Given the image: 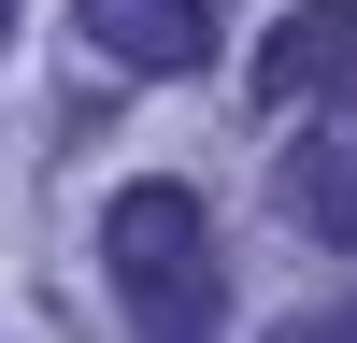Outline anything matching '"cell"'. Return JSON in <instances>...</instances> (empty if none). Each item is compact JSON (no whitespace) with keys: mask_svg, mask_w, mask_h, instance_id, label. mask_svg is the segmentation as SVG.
<instances>
[{"mask_svg":"<svg viewBox=\"0 0 357 343\" xmlns=\"http://www.w3.org/2000/svg\"><path fill=\"white\" fill-rule=\"evenodd\" d=\"M100 272H114V314L143 343H215L229 314V272H215V215L186 186H114L100 200Z\"/></svg>","mask_w":357,"mask_h":343,"instance_id":"obj_1","label":"cell"},{"mask_svg":"<svg viewBox=\"0 0 357 343\" xmlns=\"http://www.w3.org/2000/svg\"><path fill=\"white\" fill-rule=\"evenodd\" d=\"M257 72V100H286V114H357V0H301V15H272V43L243 57Z\"/></svg>","mask_w":357,"mask_h":343,"instance_id":"obj_2","label":"cell"},{"mask_svg":"<svg viewBox=\"0 0 357 343\" xmlns=\"http://www.w3.org/2000/svg\"><path fill=\"white\" fill-rule=\"evenodd\" d=\"M72 15H86V43H100L114 72H143V86H172V72L215 57V0H72Z\"/></svg>","mask_w":357,"mask_h":343,"instance_id":"obj_3","label":"cell"},{"mask_svg":"<svg viewBox=\"0 0 357 343\" xmlns=\"http://www.w3.org/2000/svg\"><path fill=\"white\" fill-rule=\"evenodd\" d=\"M272 200H286V229H314V243L357 257V114H314V129L286 143V158H272Z\"/></svg>","mask_w":357,"mask_h":343,"instance_id":"obj_4","label":"cell"},{"mask_svg":"<svg viewBox=\"0 0 357 343\" xmlns=\"http://www.w3.org/2000/svg\"><path fill=\"white\" fill-rule=\"evenodd\" d=\"M286 343H357V300H329V314H301Z\"/></svg>","mask_w":357,"mask_h":343,"instance_id":"obj_5","label":"cell"},{"mask_svg":"<svg viewBox=\"0 0 357 343\" xmlns=\"http://www.w3.org/2000/svg\"><path fill=\"white\" fill-rule=\"evenodd\" d=\"M0 29H15V0H0Z\"/></svg>","mask_w":357,"mask_h":343,"instance_id":"obj_6","label":"cell"}]
</instances>
